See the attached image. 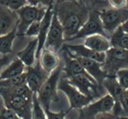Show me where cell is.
Here are the masks:
<instances>
[{
    "label": "cell",
    "mask_w": 128,
    "mask_h": 119,
    "mask_svg": "<svg viewBox=\"0 0 128 119\" xmlns=\"http://www.w3.org/2000/svg\"><path fill=\"white\" fill-rule=\"evenodd\" d=\"M115 76L121 88L124 90H128V68L118 70Z\"/></svg>",
    "instance_id": "83f0119b"
},
{
    "label": "cell",
    "mask_w": 128,
    "mask_h": 119,
    "mask_svg": "<svg viewBox=\"0 0 128 119\" xmlns=\"http://www.w3.org/2000/svg\"><path fill=\"white\" fill-rule=\"evenodd\" d=\"M65 43L64 32L61 23L54 8L52 22L46 36L44 48L58 54Z\"/></svg>",
    "instance_id": "9c48e42d"
},
{
    "label": "cell",
    "mask_w": 128,
    "mask_h": 119,
    "mask_svg": "<svg viewBox=\"0 0 128 119\" xmlns=\"http://www.w3.org/2000/svg\"><path fill=\"white\" fill-rule=\"evenodd\" d=\"M54 3L51 4L47 8L46 13L40 22V31L37 37L38 45L36 54V59L39 58L40 52L44 46L45 42H46V36H47V34L50 28L53 12H54Z\"/></svg>",
    "instance_id": "2e32d148"
},
{
    "label": "cell",
    "mask_w": 128,
    "mask_h": 119,
    "mask_svg": "<svg viewBox=\"0 0 128 119\" xmlns=\"http://www.w3.org/2000/svg\"><path fill=\"white\" fill-rule=\"evenodd\" d=\"M94 119H124L122 117H119L114 114L112 112H105L102 113L96 117Z\"/></svg>",
    "instance_id": "d590c367"
},
{
    "label": "cell",
    "mask_w": 128,
    "mask_h": 119,
    "mask_svg": "<svg viewBox=\"0 0 128 119\" xmlns=\"http://www.w3.org/2000/svg\"><path fill=\"white\" fill-rule=\"evenodd\" d=\"M126 9L128 10V0H127V5H126Z\"/></svg>",
    "instance_id": "ab89813d"
},
{
    "label": "cell",
    "mask_w": 128,
    "mask_h": 119,
    "mask_svg": "<svg viewBox=\"0 0 128 119\" xmlns=\"http://www.w3.org/2000/svg\"><path fill=\"white\" fill-rule=\"evenodd\" d=\"M5 107V104H4V102L2 97L1 96V95H0V111L3 108Z\"/></svg>",
    "instance_id": "74e56055"
},
{
    "label": "cell",
    "mask_w": 128,
    "mask_h": 119,
    "mask_svg": "<svg viewBox=\"0 0 128 119\" xmlns=\"http://www.w3.org/2000/svg\"><path fill=\"white\" fill-rule=\"evenodd\" d=\"M86 5L90 10L100 12L106 8H110L109 0H80Z\"/></svg>",
    "instance_id": "d4e9b609"
},
{
    "label": "cell",
    "mask_w": 128,
    "mask_h": 119,
    "mask_svg": "<svg viewBox=\"0 0 128 119\" xmlns=\"http://www.w3.org/2000/svg\"><path fill=\"white\" fill-rule=\"evenodd\" d=\"M28 5L34 6H42L48 8L51 4L54 3V0H27Z\"/></svg>",
    "instance_id": "836d02e7"
},
{
    "label": "cell",
    "mask_w": 128,
    "mask_h": 119,
    "mask_svg": "<svg viewBox=\"0 0 128 119\" xmlns=\"http://www.w3.org/2000/svg\"><path fill=\"white\" fill-rule=\"evenodd\" d=\"M120 104L122 108L124 117L128 116V90H124L121 95Z\"/></svg>",
    "instance_id": "1f68e13d"
},
{
    "label": "cell",
    "mask_w": 128,
    "mask_h": 119,
    "mask_svg": "<svg viewBox=\"0 0 128 119\" xmlns=\"http://www.w3.org/2000/svg\"><path fill=\"white\" fill-rule=\"evenodd\" d=\"M40 22L41 20H36L31 24L26 31L24 36L28 37L37 38L40 31Z\"/></svg>",
    "instance_id": "f1b7e54d"
},
{
    "label": "cell",
    "mask_w": 128,
    "mask_h": 119,
    "mask_svg": "<svg viewBox=\"0 0 128 119\" xmlns=\"http://www.w3.org/2000/svg\"><path fill=\"white\" fill-rule=\"evenodd\" d=\"M114 100L108 94L91 102L80 110L78 119H94L98 114L112 111Z\"/></svg>",
    "instance_id": "8992f818"
},
{
    "label": "cell",
    "mask_w": 128,
    "mask_h": 119,
    "mask_svg": "<svg viewBox=\"0 0 128 119\" xmlns=\"http://www.w3.org/2000/svg\"><path fill=\"white\" fill-rule=\"evenodd\" d=\"M111 47L128 50V34L118 27L109 37Z\"/></svg>",
    "instance_id": "44dd1931"
},
{
    "label": "cell",
    "mask_w": 128,
    "mask_h": 119,
    "mask_svg": "<svg viewBox=\"0 0 128 119\" xmlns=\"http://www.w3.org/2000/svg\"><path fill=\"white\" fill-rule=\"evenodd\" d=\"M54 8L62 26L65 42H69L86 22L90 10L80 0L54 4Z\"/></svg>",
    "instance_id": "6da1fadb"
},
{
    "label": "cell",
    "mask_w": 128,
    "mask_h": 119,
    "mask_svg": "<svg viewBox=\"0 0 128 119\" xmlns=\"http://www.w3.org/2000/svg\"><path fill=\"white\" fill-rule=\"evenodd\" d=\"M47 8L42 6L25 5L16 11L18 16L16 26V36H24L26 31L28 27L36 20H41Z\"/></svg>",
    "instance_id": "3957f363"
},
{
    "label": "cell",
    "mask_w": 128,
    "mask_h": 119,
    "mask_svg": "<svg viewBox=\"0 0 128 119\" xmlns=\"http://www.w3.org/2000/svg\"><path fill=\"white\" fill-rule=\"evenodd\" d=\"M99 16L104 30L109 38L118 27L128 20V10L116 9L110 7L100 12Z\"/></svg>",
    "instance_id": "277c9868"
},
{
    "label": "cell",
    "mask_w": 128,
    "mask_h": 119,
    "mask_svg": "<svg viewBox=\"0 0 128 119\" xmlns=\"http://www.w3.org/2000/svg\"><path fill=\"white\" fill-rule=\"evenodd\" d=\"M84 45L99 53H106L111 47L108 38L100 34H95L85 38Z\"/></svg>",
    "instance_id": "e0dca14e"
},
{
    "label": "cell",
    "mask_w": 128,
    "mask_h": 119,
    "mask_svg": "<svg viewBox=\"0 0 128 119\" xmlns=\"http://www.w3.org/2000/svg\"><path fill=\"white\" fill-rule=\"evenodd\" d=\"M18 18L16 11L0 5V36L7 34L16 28Z\"/></svg>",
    "instance_id": "9a60e30c"
},
{
    "label": "cell",
    "mask_w": 128,
    "mask_h": 119,
    "mask_svg": "<svg viewBox=\"0 0 128 119\" xmlns=\"http://www.w3.org/2000/svg\"><path fill=\"white\" fill-rule=\"evenodd\" d=\"M65 77L70 84L76 87L83 94L94 100L103 96V92L106 91L103 87L99 86L95 80L86 76L77 75Z\"/></svg>",
    "instance_id": "ba28073f"
},
{
    "label": "cell",
    "mask_w": 128,
    "mask_h": 119,
    "mask_svg": "<svg viewBox=\"0 0 128 119\" xmlns=\"http://www.w3.org/2000/svg\"><path fill=\"white\" fill-rule=\"evenodd\" d=\"M26 84V72L20 76L0 80V88H12Z\"/></svg>",
    "instance_id": "cb8c5ba5"
},
{
    "label": "cell",
    "mask_w": 128,
    "mask_h": 119,
    "mask_svg": "<svg viewBox=\"0 0 128 119\" xmlns=\"http://www.w3.org/2000/svg\"><path fill=\"white\" fill-rule=\"evenodd\" d=\"M106 54L103 69L107 76H115L118 70L128 68V50L110 47Z\"/></svg>",
    "instance_id": "52a82bcc"
},
{
    "label": "cell",
    "mask_w": 128,
    "mask_h": 119,
    "mask_svg": "<svg viewBox=\"0 0 128 119\" xmlns=\"http://www.w3.org/2000/svg\"><path fill=\"white\" fill-rule=\"evenodd\" d=\"M109 4L112 8L122 9L126 7L127 0H109Z\"/></svg>",
    "instance_id": "e575fe53"
},
{
    "label": "cell",
    "mask_w": 128,
    "mask_h": 119,
    "mask_svg": "<svg viewBox=\"0 0 128 119\" xmlns=\"http://www.w3.org/2000/svg\"><path fill=\"white\" fill-rule=\"evenodd\" d=\"M26 84L32 92L38 93L50 74L42 69L38 59L31 66L26 68Z\"/></svg>",
    "instance_id": "7c38bea8"
},
{
    "label": "cell",
    "mask_w": 128,
    "mask_h": 119,
    "mask_svg": "<svg viewBox=\"0 0 128 119\" xmlns=\"http://www.w3.org/2000/svg\"><path fill=\"white\" fill-rule=\"evenodd\" d=\"M32 119H47L46 113L38 98L37 93L33 94V107Z\"/></svg>",
    "instance_id": "484cf974"
},
{
    "label": "cell",
    "mask_w": 128,
    "mask_h": 119,
    "mask_svg": "<svg viewBox=\"0 0 128 119\" xmlns=\"http://www.w3.org/2000/svg\"><path fill=\"white\" fill-rule=\"evenodd\" d=\"M38 60L42 69L49 74L56 69L61 62L58 54L45 48L40 52Z\"/></svg>",
    "instance_id": "ac0fdd59"
},
{
    "label": "cell",
    "mask_w": 128,
    "mask_h": 119,
    "mask_svg": "<svg viewBox=\"0 0 128 119\" xmlns=\"http://www.w3.org/2000/svg\"><path fill=\"white\" fill-rule=\"evenodd\" d=\"M57 88L62 91L67 96L70 103L69 110L71 109L80 110L95 100L83 94L76 87L70 84L62 73L59 80Z\"/></svg>",
    "instance_id": "5b68a950"
},
{
    "label": "cell",
    "mask_w": 128,
    "mask_h": 119,
    "mask_svg": "<svg viewBox=\"0 0 128 119\" xmlns=\"http://www.w3.org/2000/svg\"><path fill=\"white\" fill-rule=\"evenodd\" d=\"M65 50L67 51L70 56L75 58L80 64V65L87 72V73L90 76H92L99 86L102 87V82H103L104 78L107 76L106 72L103 69V64L97 62V61L93 60L73 56V55L70 54L66 50Z\"/></svg>",
    "instance_id": "4fadbf2b"
},
{
    "label": "cell",
    "mask_w": 128,
    "mask_h": 119,
    "mask_svg": "<svg viewBox=\"0 0 128 119\" xmlns=\"http://www.w3.org/2000/svg\"><path fill=\"white\" fill-rule=\"evenodd\" d=\"M16 54L14 52L7 54H0V75L2 71L16 58Z\"/></svg>",
    "instance_id": "f546056e"
},
{
    "label": "cell",
    "mask_w": 128,
    "mask_h": 119,
    "mask_svg": "<svg viewBox=\"0 0 128 119\" xmlns=\"http://www.w3.org/2000/svg\"><path fill=\"white\" fill-rule=\"evenodd\" d=\"M0 119H21L14 110L4 107L0 111Z\"/></svg>",
    "instance_id": "4dcf8cb0"
},
{
    "label": "cell",
    "mask_w": 128,
    "mask_h": 119,
    "mask_svg": "<svg viewBox=\"0 0 128 119\" xmlns=\"http://www.w3.org/2000/svg\"><path fill=\"white\" fill-rule=\"evenodd\" d=\"M124 118V119H128V116H127V117H125V118Z\"/></svg>",
    "instance_id": "60d3db41"
},
{
    "label": "cell",
    "mask_w": 128,
    "mask_h": 119,
    "mask_svg": "<svg viewBox=\"0 0 128 119\" xmlns=\"http://www.w3.org/2000/svg\"><path fill=\"white\" fill-rule=\"evenodd\" d=\"M2 97L5 107L14 110L21 119H32L33 96H2Z\"/></svg>",
    "instance_id": "30bf717a"
},
{
    "label": "cell",
    "mask_w": 128,
    "mask_h": 119,
    "mask_svg": "<svg viewBox=\"0 0 128 119\" xmlns=\"http://www.w3.org/2000/svg\"><path fill=\"white\" fill-rule=\"evenodd\" d=\"M25 65L20 59L16 57L2 71L0 75V80L8 79L20 76L26 71Z\"/></svg>",
    "instance_id": "ffe728a7"
},
{
    "label": "cell",
    "mask_w": 128,
    "mask_h": 119,
    "mask_svg": "<svg viewBox=\"0 0 128 119\" xmlns=\"http://www.w3.org/2000/svg\"><path fill=\"white\" fill-rule=\"evenodd\" d=\"M34 92L26 84L12 88H0V95L2 96H31Z\"/></svg>",
    "instance_id": "603a6c76"
},
{
    "label": "cell",
    "mask_w": 128,
    "mask_h": 119,
    "mask_svg": "<svg viewBox=\"0 0 128 119\" xmlns=\"http://www.w3.org/2000/svg\"><path fill=\"white\" fill-rule=\"evenodd\" d=\"M121 27L125 32H126L128 34V20L126 21H125V22L121 26Z\"/></svg>",
    "instance_id": "8d00e7d4"
},
{
    "label": "cell",
    "mask_w": 128,
    "mask_h": 119,
    "mask_svg": "<svg viewBox=\"0 0 128 119\" xmlns=\"http://www.w3.org/2000/svg\"><path fill=\"white\" fill-rule=\"evenodd\" d=\"M63 61H61L56 69L51 73L37 93L38 98L44 110H50L53 102L58 101L57 87L62 73Z\"/></svg>",
    "instance_id": "7a4b0ae2"
},
{
    "label": "cell",
    "mask_w": 128,
    "mask_h": 119,
    "mask_svg": "<svg viewBox=\"0 0 128 119\" xmlns=\"http://www.w3.org/2000/svg\"><path fill=\"white\" fill-rule=\"evenodd\" d=\"M55 4H58L60 3L64 2H68V1H74V0H54Z\"/></svg>",
    "instance_id": "f35d334b"
},
{
    "label": "cell",
    "mask_w": 128,
    "mask_h": 119,
    "mask_svg": "<svg viewBox=\"0 0 128 119\" xmlns=\"http://www.w3.org/2000/svg\"><path fill=\"white\" fill-rule=\"evenodd\" d=\"M45 113H46V118L47 119H64V118L66 114L69 111L68 110H63L57 112V113H54L50 111V110H44Z\"/></svg>",
    "instance_id": "d6a6232c"
},
{
    "label": "cell",
    "mask_w": 128,
    "mask_h": 119,
    "mask_svg": "<svg viewBox=\"0 0 128 119\" xmlns=\"http://www.w3.org/2000/svg\"><path fill=\"white\" fill-rule=\"evenodd\" d=\"M62 48L66 50L73 56L93 60L102 64H103L105 61L106 53L95 52L86 47L84 44H68L64 43Z\"/></svg>",
    "instance_id": "5bb4252c"
},
{
    "label": "cell",
    "mask_w": 128,
    "mask_h": 119,
    "mask_svg": "<svg viewBox=\"0 0 128 119\" xmlns=\"http://www.w3.org/2000/svg\"><path fill=\"white\" fill-rule=\"evenodd\" d=\"M95 34H100L109 39L108 35L103 29L100 18L99 12L95 10H90L88 18L86 22L81 27L77 34L72 38L70 41H73L82 38L84 39L87 36Z\"/></svg>",
    "instance_id": "8fae6325"
},
{
    "label": "cell",
    "mask_w": 128,
    "mask_h": 119,
    "mask_svg": "<svg viewBox=\"0 0 128 119\" xmlns=\"http://www.w3.org/2000/svg\"><path fill=\"white\" fill-rule=\"evenodd\" d=\"M26 5L27 0H0V5L16 12Z\"/></svg>",
    "instance_id": "4316f807"
},
{
    "label": "cell",
    "mask_w": 128,
    "mask_h": 119,
    "mask_svg": "<svg viewBox=\"0 0 128 119\" xmlns=\"http://www.w3.org/2000/svg\"><path fill=\"white\" fill-rule=\"evenodd\" d=\"M38 45V38H35L31 40L23 50L16 53V56L22 61L26 67L31 66L35 64Z\"/></svg>",
    "instance_id": "d6986e66"
},
{
    "label": "cell",
    "mask_w": 128,
    "mask_h": 119,
    "mask_svg": "<svg viewBox=\"0 0 128 119\" xmlns=\"http://www.w3.org/2000/svg\"><path fill=\"white\" fill-rule=\"evenodd\" d=\"M16 37V27L5 35L0 36V54H7L13 52L12 44Z\"/></svg>",
    "instance_id": "7402d4cb"
}]
</instances>
